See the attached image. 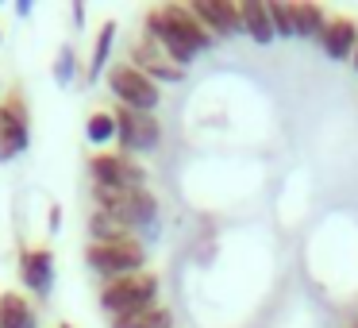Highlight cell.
I'll list each match as a JSON object with an SVG mask.
<instances>
[{
    "label": "cell",
    "mask_w": 358,
    "mask_h": 328,
    "mask_svg": "<svg viewBox=\"0 0 358 328\" xmlns=\"http://www.w3.org/2000/svg\"><path fill=\"white\" fill-rule=\"evenodd\" d=\"M93 209L120 217L124 224H131L135 232H139V228L155 232L158 228V201H155L150 189H104V186H93Z\"/></svg>",
    "instance_id": "6da1fadb"
},
{
    "label": "cell",
    "mask_w": 358,
    "mask_h": 328,
    "mask_svg": "<svg viewBox=\"0 0 358 328\" xmlns=\"http://www.w3.org/2000/svg\"><path fill=\"white\" fill-rule=\"evenodd\" d=\"M158 274L139 271V274H127V278H112L101 286V309L112 313V317H124V313H139L158 305Z\"/></svg>",
    "instance_id": "7a4b0ae2"
},
{
    "label": "cell",
    "mask_w": 358,
    "mask_h": 328,
    "mask_svg": "<svg viewBox=\"0 0 358 328\" xmlns=\"http://www.w3.org/2000/svg\"><path fill=\"white\" fill-rule=\"evenodd\" d=\"M85 263L101 274L104 282L127 278V274L147 271V247L139 240H120V243H93L85 247Z\"/></svg>",
    "instance_id": "3957f363"
},
{
    "label": "cell",
    "mask_w": 358,
    "mask_h": 328,
    "mask_svg": "<svg viewBox=\"0 0 358 328\" xmlns=\"http://www.w3.org/2000/svg\"><path fill=\"white\" fill-rule=\"evenodd\" d=\"M31 147V112L16 86L0 97V163H12Z\"/></svg>",
    "instance_id": "277c9868"
},
{
    "label": "cell",
    "mask_w": 358,
    "mask_h": 328,
    "mask_svg": "<svg viewBox=\"0 0 358 328\" xmlns=\"http://www.w3.org/2000/svg\"><path fill=\"white\" fill-rule=\"evenodd\" d=\"M108 89L112 97H116V104H124V109H135V112H155L158 101H162V93H158V86L147 78L143 70H135L131 62H116L108 66Z\"/></svg>",
    "instance_id": "5b68a950"
},
{
    "label": "cell",
    "mask_w": 358,
    "mask_h": 328,
    "mask_svg": "<svg viewBox=\"0 0 358 328\" xmlns=\"http://www.w3.org/2000/svg\"><path fill=\"white\" fill-rule=\"evenodd\" d=\"M112 116H116V143L124 155H150L162 143V124H158L155 112H135L116 104Z\"/></svg>",
    "instance_id": "8992f818"
},
{
    "label": "cell",
    "mask_w": 358,
    "mask_h": 328,
    "mask_svg": "<svg viewBox=\"0 0 358 328\" xmlns=\"http://www.w3.org/2000/svg\"><path fill=\"white\" fill-rule=\"evenodd\" d=\"M89 174H93V186L104 189H147V166L124 151H96L89 158Z\"/></svg>",
    "instance_id": "52a82bcc"
},
{
    "label": "cell",
    "mask_w": 358,
    "mask_h": 328,
    "mask_svg": "<svg viewBox=\"0 0 358 328\" xmlns=\"http://www.w3.org/2000/svg\"><path fill=\"white\" fill-rule=\"evenodd\" d=\"M127 62H131L135 70L147 74L155 86H158V81H170V86L185 81V66H178L155 39H147V35H139V39L131 43V50H127Z\"/></svg>",
    "instance_id": "ba28073f"
},
{
    "label": "cell",
    "mask_w": 358,
    "mask_h": 328,
    "mask_svg": "<svg viewBox=\"0 0 358 328\" xmlns=\"http://www.w3.org/2000/svg\"><path fill=\"white\" fill-rule=\"evenodd\" d=\"M20 282L31 289L35 297H47L55 286V251L47 243H27L20 251Z\"/></svg>",
    "instance_id": "9c48e42d"
},
{
    "label": "cell",
    "mask_w": 358,
    "mask_h": 328,
    "mask_svg": "<svg viewBox=\"0 0 358 328\" xmlns=\"http://www.w3.org/2000/svg\"><path fill=\"white\" fill-rule=\"evenodd\" d=\"M189 12L201 20L204 32H208L212 39H231V35H243L239 4H231V0H193Z\"/></svg>",
    "instance_id": "30bf717a"
},
{
    "label": "cell",
    "mask_w": 358,
    "mask_h": 328,
    "mask_svg": "<svg viewBox=\"0 0 358 328\" xmlns=\"http://www.w3.org/2000/svg\"><path fill=\"white\" fill-rule=\"evenodd\" d=\"M158 12H162V20L170 24V32L178 35V39L185 43V47L193 50V55H201V50H208L212 43H216L208 32H204L201 20H196L193 12H189V4H162Z\"/></svg>",
    "instance_id": "8fae6325"
},
{
    "label": "cell",
    "mask_w": 358,
    "mask_h": 328,
    "mask_svg": "<svg viewBox=\"0 0 358 328\" xmlns=\"http://www.w3.org/2000/svg\"><path fill=\"white\" fill-rule=\"evenodd\" d=\"M316 47L324 50L331 62H347V58H355V50H358V24H355V20H347V16H335Z\"/></svg>",
    "instance_id": "7c38bea8"
},
{
    "label": "cell",
    "mask_w": 358,
    "mask_h": 328,
    "mask_svg": "<svg viewBox=\"0 0 358 328\" xmlns=\"http://www.w3.org/2000/svg\"><path fill=\"white\" fill-rule=\"evenodd\" d=\"M239 16H243V35L258 43V47H270L278 35H273V20H270V8L262 0H243L239 4Z\"/></svg>",
    "instance_id": "4fadbf2b"
},
{
    "label": "cell",
    "mask_w": 358,
    "mask_h": 328,
    "mask_svg": "<svg viewBox=\"0 0 358 328\" xmlns=\"http://www.w3.org/2000/svg\"><path fill=\"white\" fill-rule=\"evenodd\" d=\"M39 317H35L31 301L16 289H4L0 294V328H35Z\"/></svg>",
    "instance_id": "5bb4252c"
},
{
    "label": "cell",
    "mask_w": 358,
    "mask_h": 328,
    "mask_svg": "<svg viewBox=\"0 0 358 328\" xmlns=\"http://www.w3.org/2000/svg\"><path fill=\"white\" fill-rule=\"evenodd\" d=\"M293 20H296V39H312L320 43L327 32V12L320 8V4H312V0H301V4H293Z\"/></svg>",
    "instance_id": "9a60e30c"
},
{
    "label": "cell",
    "mask_w": 358,
    "mask_h": 328,
    "mask_svg": "<svg viewBox=\"0 0 358 328\" xmlns=\"http://www.w3.org/2000/svg\"><path fill=\"white\" fill-rule=\"evenodd\" d=\"M89 235H93V243H120V240H135V228L124 224L120 217H112V212L93 209V217H89Z\"/></svg>",
    "instance_id": "2e32d148"
},
{
    "label": "cell",
    "mask_w": 358,
    "mask_h": 328,
    "mask_svg": "<svg viewBox=\"0 0 358 328\" xmlns=\"http://www.w3.org/2000/svg\"><path fill=\"white\" fill-rule=\"evenodd\" d=\"M108 328H173V313L166 305H150V309H139V313L108 317Z\"/></svg>",
    "instance_id": "e0dca14e"
},
{
    "label": "cell",
    "mask_w": 358,
    "mask_h": 328,
    "mask_svg": "<svg viewBox=\"0 0 358 328\" xmlns=\"http://www.w3.org/2000/svg\"><path fill=\"white\" fill-rule=\"evenodd\" d=\"M112 43H116V20H104V24H101V32H96L93 58H89V81H96L101 74H108V55H112Z\"/></svg>",
    "instance_id": "ac0fdd59"
},
{
    "label": "cell",
    "mask_w": 358,
    "mask_h": 328,
    "mask_svg": "<svg viewBox=\"0 0 358 328\" xmlns=\"http://www.w3.org/2000/svg\"><path fill=\"white\" fill-rule=\"evenodd\" d=\"M85 135H89V143H108V139H116V116H112L108 109L89 112V120H85Z\"/></svg>",
    "instance_id": "d6986e66"
},
{
    "label": "cell",
    "mask_w": 358,
    "mask_h": 328,
    "mask_svg": "<svg viewBox=\"0 0 358 328\" xmlns=\"http://www.w3.org/2000/svg\"><path fill=\"white\" fill-rule=\"evenodd\" d=\"M270 20H273V35L278 39H296V20H293V4L285 0H270Z\"/></svg>",
    "instance_id": "ffe728a7"
},
{
    "label": "cell",
    "mask_w": 358,
    "mask_h": 328,
    "mask_svg": "<svg viewBox=\"0 0 358 328\" xmlns=\"http://www.w3.org/2000/svg\"><path fill=\"white\" fill-rule=\"evenodd\" d=\"M73 70H78V66H73V47H62V50H58V58H55V81H58V86H70Z\"/></svg>",
    "instance_id": "44dd1931"
},
{
    "label": "cell",
    "mask_w": 358,
    "mask_h": 328,
    "mask_svg": "<svg viewBox=\"0 0 358 328\" xmlns=\"http://www.w3.org/2000/svg\"><path fill=\"white\" fill-rule=\"evenodd\" d=\"M355 70H358V50H355Z\"/></svg>",
    "instance_id": "7402d4cb"
},
{
    "label": "cell",
    "mask_w": 358,
    "mask_h": 328,
    "mask_svg": "<svg viewBox=\"0 0 358 328\" xmlns=\"http://www.w3.org/2000/svg\"><path fill=\"white\" fill-rule=\"evenodd\" d=\"M58 328H73V324H58Z\"/></svg>",
    "instance_id": "603a6c76"
},
{
    "label": "cell",
    "mask_w": 358,
    "mask_h": 328,
    "mask_svg": "<svg viewBox=\"0 0 358 328\" xmlns=\"http://www.w3.org/2000/svg\"><path fill=\"white\" fill-rule=\"evenodd\" d=\"M350 328H358V320H355V324H350Z\"/></svg>",
    "instance_id": "cb8c5ba5"
},
{
    "label": "cell",
    "mask_w": 358,
    "mask_h": 328,
    "mask_svg": "<svg viewBox=\"0 0 358 328\" xmlns=\"http://www.w3.org/2000/svg\"><path fill=\"white\" fill-rule=\"evenodd\" d=\"M0 39H4V35H0Z\"/></svg>",
    "instance_id": "d4e9b609"
}]
</instances>
